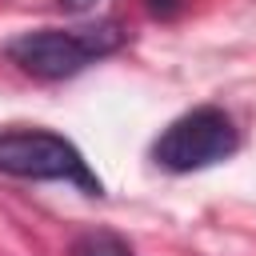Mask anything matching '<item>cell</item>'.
<instances>
[{
  "label": "cell",
  "mask_w": 256,
  "mask_h": 256,
  "mask_svg": "<svg viewBox=\"0 0 256 256\" xmlns=\"http://www.w3.org/2000/svg\"><path fill=\"white\" fill-rule=\"evenodd\" d=\"M124 44V32L116 20H100V24H84V28H40V32H24L16 40H8V60L36 76V80H68L76 72H84L92 60L116 52Z\"/></svg>",
  "instance_id": "1"
},
{
  "label": "cell",
  "mask_w": 256,
  "mask_h": 256,
  "mask_svg": "<svg viewBox=\"0 0 256 256\" xmlns=\"http://www.w3.org/2000/svg\"><path fill=\"white\" fill-rule=\"evenodd\" d=\"M0 172L20 180H64L88 196H100L104 184L80 156V148L44 128H12L0 132Z\"/></svg>",
  "instance_id": "2"
},
{
  "label": "cell",
  "mask_w": 256,
  "mask_h": 256,
  "mask_svg": "<svg viewBox=\"0 0 256 256\" xmlns=\"http://www.w3.org/2000/svg\"><path fill=\"white\" fill-rule=\"evenodd\" d=\"M236 148H240V136L232 116L216 104H200L160 132V140L152 144V160L164 172H200L208 164L228 160Z\"/></svg>",
  "instance_id": "3"
},
{
  "label": "cell",
  "mask_w": 256,
  "mask_h": 256,
  "mask_svg": "<svg viewBox=\"0 0 256 256\" xmlns=\"http://www.w3.org/2000/svg\"><path fill=\"white\" fill-rule=\"evenodd\" d=\"M72 256H132V248H128V240H120L116 232H104V228H96V232H84V236H76V244H72Z\"/></svg>",
  "instance_id": "4"
},
{
  "label": "cell",
  "mask_w": 256,
  "mask_h": 256,
  "mask_svg": "<svg viewBox=\"0 0 256 256\" xmlns=\"http://www.w3.org/2000/svg\"><path fill=\"white\" fill-rule=\"evenodd\" d=\"M148 8H152L156 16H172V12H176V0H148Z\"/></svg>",
  "instance_id": "5"
},
{
  "label": "cell",
  "mask_w": 256,
  "mask_h": 256,
  "mask_svg": "<svg viewBox=\"0 0 256 256\" xmlns=\"http://www.w3.org/2000/svg\"><path fill=\"white\" fill-rule=\"evenodd\" d=\"M60 4H64V8H72V12H84V8H92L96 0H60Z\"/></svg>",
  "instance_id": "6"
}]
</instances>
